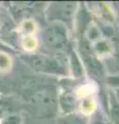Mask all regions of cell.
Segmentation results:
<instances>
[{
	"instance_id": "obj_3",
	"label": "cell",
	"mask_w": 119,
	"mask_h": 124,
	"mask_svg": "<svg viewBox=\"0 0 119 124\" xmlns=\"http://www.w3.org/2000/svg\"><path fill=\"white\" fill-rule=\"evenodd\" d=\"M60 124H85V120L79 115H70L61 119Z\"/></svg>"
},
{
	"instance_id": "obj_2",
	"label": "cell",
	"mask_w": 119,
	"mask_h": 124,
	"mask_svg": "<svg viewBox=\"0 0 119 124\" xmlns=\"http://www.w3.org/2000/svg\"><path fill=\"white\" fill-rule=\"evenodd\" d=\"M66 33L63 27L59 25H52L45 32V41L48 46L58 49L66 44Z\"/></svg>"
},
{
	"instance_id": "obj_1",
	"label": "cell",
	"mask_w": 119,
	"mask_h": 124,
	"mask_svg": "<svg viewBox=\"0 0 119 124\" xmlns=\"http://www.w3.org/2000/svg\"><path fill=\"white\" fill-rule=\"evenodd\" d=\"M22 58L28 65H30L37 71L58 73L61 72V67L58 65V63H56L50 57L44 55H26L23 56Z\"/></svg>"
},
{
	"instance_id": "obj_5",
	"label": "cell",
	"mask_w": 119,
	"mask_h": 124,
	"mask_svg": "<svg viewBox=\"0 0 119 124\" xmlns=\"http://www.w3.org/2000/svg\"><path fill=\"white\" fill-rule=\"evenodd\" d=\"M95 124H103V123H101V122H96V123H95Z\"/></svg>"
},
{
	"instance_id": "obj_4",
	"label": "cell",
	"mask_w": 119,
	"mask_h": 124,
	"mask_svg": "<svg viewBox=\"0 0 119 124\" xmlns=\"http://www.w3.org/2000/svg\"><path fill=\"white\" fill-rule=\"evenodd\" d=\"M0 124H20V118L17 116H9L3 120Z\"/></svg>"
}]
</instances>
